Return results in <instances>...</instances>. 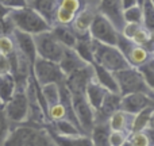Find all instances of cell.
<instances>
[{
  "instance_id": "cell-1",
  "label": "cell",
  "mask_w": 154,
  "mask_h": 146,
  "mask_svg": "<svg viewBox=\"0 0 154 146\" xmlns=\"http://www.w3.org/2000/svg\"><path fill=\"white\" fill-rule=\"evenodd\" d=\"M7 19L11 22V26L14 30H18L20 33L29 35L42 34V33H48L51 30V26L32 8L29 5L19 10H14L8 14Z\"/></svg>"
},
{
  "instance_id": "cell-2",
  "label": "cell",
  "mask_w": 154,
  "mask_h": 146,
  "mask_svg": "<svg viewBox=\"0 0 154 146\" xmlns=\"http://www.w3.org/2000/svg\"><path fill=\"white\" fill-rule=\"evenodd\" d=\"M91 51L93 57V64L99 65L111 73H116L119 70L130 68L125 56L115 46H107L91 41Z\"/></svg>"
},
{
  "instance_id": "cell-3",
  "label": "cell",
  "mask_w": 154,
  "mask_h": 146,
  "mask_svg": "<svg viewBox=\"0 0 154 146\" xmlns=\"http://www.w3.org/2000/svg\"><path fill=\"white\" fill-rule=\"evenodd\" d=\"M3 146H51L48 131L31 126H18L8 133Z\"/></svg>"
},
{
  "instance_id": "cell-4",
  "label": "cell",
  "mask_w": 154,
  "mask_h": 146,
  "mask_svg": "<svg viewBox=\"0 0 154 146\" xmlns=\"http://www.w3.org/2000/svg\"><path fill=\"white\" fill-rule=\"evenodd\" d=\"M115 81L118 84L120 96L131 95V93H146L153 96V89H150L146 85L145 80L135 68H127V69L119 70L114 73Z\"/></svg>"
},
{
  "instance_id": "cell-5",
  "label": "cell",
  "mask_w": 154,
  "mask_h": 146,
  "mask_svg": "<svg viewBox=\"0 0 154 146\" xmlns=\"http://www.w3.org/2000/svg\"><path fill=\"white\" fill-rule=\"evenodd\" d=\"M34 43L35 51H37V58L54 62V64H60V61H61L62 56L65 53V48L54 38L51 31L35 35Z\"/></svg>"
},
{
  "instance_id": "cell-6",
  "label": "cell",
  "mask_w": 154,
  "mask_h": 146,
  "mask_svg": "<svg viewBox=\"0 0 154 146\" xmlns=\"http://www.w3.org/2000/svg\"><path fill=\"white\" fill-rule=\"evenodd\" d=\"M88 35H89L91 41H93V42L116 48L119 33L103 15L95 14L92 23L89 26V30H88Z\"/></svg>"
},
{
  "instance_id": "cell-7",
  "label": "cell",
  "mask_w": 154,
  "mask_h": 146,
  "mask_svg": "<svg viewBox=\"0 0 154 146\" xmlns=\"http://www.w3.org/2000/svg\"><path fill=\"white\" fill-rule=\"evenodd\" d=\"M31 72H32V79L37 81V84L39 87L48 84H64L65 81V76L61 72L58 64L54 62H49L45 60L37 58L35 62L31 67Z\"/></svg>"
},
{
  "instance_id": "cell-8",
  "label": "cell",
  "mask_w": 154,
  "mask_h": 146,
  "mask_svg": "<svg viewBox=\"0 0 154 146\" xmlns=\"http://www.w3.org/2000/svg\"><path fill=\"white\" fill-rule=\"evenodd\" d=\"M70 103H72V110L75 114L76 122L79 125L80 130L85 134L89 135L92 129L96 125V114L88 101L85 100L84 95H72L70 93Z\"/></svg>"
},
{
  "instance_id": "cell-9",
  "label": "cell",
  "mask_w": 154,
  "mask_h": 146,
  "mask_svg": "<svg viewBox=\"0 0 154 146\" xmlns=\"http://www.w3.org/2000/svg\"><path fill=\"white\" fill-rule=\"evenodd\" d=\"M24 91L16 89L12 98L3 106V112L8 123L22 125L29 119V101Z\"/></svg>"
},
{
  "instance_id": "cell-10",
  "label": "cell",
  "mask_w": 154,
  "mask_h": 146,
  "mask_svg": "<svg viewBox=\"0 0 154 146\" xmlns=\"http://www.w3.org/2000/svg\"><path fill=\"white\" fill-rule=\"evenodd\" d=\"M149 107H153V96L146 95V93H131V95L120 96L119 111L130 116L139 114Z\"/></svg>"
},
{
  "instance_id": "cell-11",
  "label": "cell",
  "mask_w": 154,
  "mask_h": 146,
  "mask_svg": "<svg viewBox=\"0 0 154 146\" xmlns=\"http://www.w3.org/2000/svg\"><path fill=\"white\" fill-rule=\"evenodd\" d=\"M93 77L92 72V67L88 65V67L79 69L76 72H73L72 74L65 77L64 85L68 88L72 95H84V91L87 84L91 81V79Z\"/></svg>"
},
{
  "instance_id": "cell-12",
  "label": "cell",
  "mask_w": 154,
  "mask_h": 146,
  "mask_svg": "<svg viewBox=\"0 0 154 146\" xmlns=\"http://www.w3.org/2000/svg\"><path fill=\"white\" fill-rule=\"evenodd\" d=\"M14 34V45H15V49L18 53H20L27 61L31 64L35 62L37 60V51H35V43H34V37L29 34H24V33H20L18 30H12Z\"/></svg>"
},
{
  "instance_id": "cell-13",
  "label": "cell",
  "mask_w": 154,
  "mask_h": 146,
  "mask_svg": "<svg viewBox=\"0 0 154 146\" xmlns=\"http://www.w3.org/2000/svg\"><path fill=\"white\" fill-rule=\"evenodd\" d=\"M99 14L103 15L118 33L122 31L125 22L122 16V3L120 2H101L99 4Z\"/></svg>"
},
{
  "instance_id": "cell-14",
  "label": "cell",
  "mask_w": 154,
  "mask_h": 146,
  "mask_svg": "<svg viewBox=\"0 0 154 146\" xmlns=\"http://www.w3.org/2000/svg\"><path fill=\"white\" fill-rule=\"evenodd\" d=\"M120 108V95L115 93H106L101 107L96 112V123H107V120L118 112Z\"/></svg>"
},
{
  "instance_id": "cell-15",
  "label": "cell",
  "mask_w": 154,
  "mask_h": 146,
  "mask_svg": "<svg viewBox=\"0 0 154 146\" xmlns=\"http://www.w3.org/2000/svg\"><path fill=\"white\" fill-rule=\"evenodd\" d=\"M95 16V14L88 8H82L76 14L75 19H73V33L76 34L77 39H84V38H89L88 35V30L92 23V19Z\"/></svg>"
},
{
  "instance_id": "cell-16",
  "label": "cell",
  "mask_w": 154,
  "mask_h": 146,
  "mask_svg": "<svg viewBox=\"0 0 154 146\" xmlns=\"http://www.w3.org/2000/svg\"><path fill=\"white\" fill-rule=\"evenodd\" d=\"M91 67H92L93 79H95V81L97 82L106 92L119 95V89H118V84H116V81H115L114 73L103 69L101 67H99V65H96V64H92Z\"/></svg>"
},
{
  "instance_id": "cell-17",
  "label": "cell",
  "mask_w": 154,
  "mask_h": 146,
  "mask_svg": "<svg viewBox=\"0 0 154 146\" xmlns=\"http://www.w3.org/2000/svg\"><path fill=\"white\" fill-rule=\"evenodd\" d=\"M106 91L95 81V79H91V81L87 84L84 91V98L88 101V104L91 106V108L95 111V114L100 110L101 103L104 100V96H106Z\"/></svg>"
},
{
  "instance_id": "cell-18",
  "label": "cell",
  "mask_w": 154,
  "mask_h": 146,
  "mask_svg": "<svg viewBox=\"0 0 154 146\" xmlns=\"http://www.w3.org/2000/svg\"><path fill=\"white\" fill-rule=\"evenodd\" d=\"M58 67H60V69H61V72L64 73V76L66 77V76H69V74H72L73 72H76V70L88 67V65L77 56L75 50H72V49H65V53H64V56H62L61 61H60Z\"/></svg>"
},
{
  "instance_id": "cell-19",
  "label": "cell",
  "mask_w": 154,
  "mask_h": 146,
  "mask_svg": "<svg viewBox=\"0 0 154 146\" xmlns=\"http://www.w3.org/2000/svg\"><path fill=\"white\" fill-rule=\"evenodd\" d=\"M27 5L37 11L51 27H53V20L56 22V12L58 10L60 2H27Z\"/></svg>"
},
{
  "instance_id": "cell-20",
  "label": "cell",
  "mask_w": 154,
  "mask_h": 146,
  "mask_svg": "<svg viewBox=\"0 0 154 146\" xmlns=\"http://www.w3.org/2000/svg\"><path fill=\"white\" fill-rule=\"evenodd\" d=\"M50 31L54 35V38L65 49H72V50L75 49V46L77 43V37L72 29H69L68 26H60V24H57V26L51 27Z\"/></svg>"
},
{
  "instance_id": "cell-21",
  "label": "cell",
  "mask_w": 154,
  "mask_h": 146,
  "mask_svg": "<svg viewBox=\"0 0 154 146\" xmlns=\"http://www.w3.org/2000/svg\"><path fill=\"white\" fill-rule=\"evenodd\" d=\"M152 119H153V107L143 110L142 112L134 115L131 118V123H130V130L128 133L134 134V133H142L146 129L152 127Z\"/></svg>"
},
{
  "instance_id": "cell-22",
  "label": "cell",
  "mask_w": 154,
  "mask_h": 146,
  "mask_svg": "<svg viewBox=\"0 0 154 146\" xmlns=\"http://www.w3.org/2000/svg\"><path fill=\"white\" fill-rule=\"evenodd\" d=\"M49 134V138L54 142L57 146H92L89 135H75V137H62L56 134L54 131H50Z\"/></svg>"
},
{
  "instance_id": "cell-23",
  "label": "cell",
  "mask_w": 154,
  "mask_h": 146,
  "mask_svg": "<svg viewBox=\"0 0 154 146\" xmlns=\"http://www.w3.org/2000/svg\"><path fill=\"white\" fill-rule=\"evenodd\" d=\"M125 58L127 60L128 65L131 68H139L141 65H143L145 62H147L152 57H150V53L146 50V49L141 48V46L133 45L128 51L125 54Z\"/></svg>"
},
{
  "instance_id": "cell-24",
  "label": "cell",
  "mask_w": 154,
  "mask_h": 146,
  "mask_svg": "<svg viewBox=\"0 0 154 146\" xmlns=\"http://www.w3.org/2000/svg\"><path fill=\"white\" fill-rule=\"evenodd\" d=\"M131 118L133 116H130V115L125 114V112H122V111L115 112V114L107 120L109 131H123V133H128Z\"/></svg>"
},
{
  "instance_id": "cell-25",
  "label": "cell",
  "mask_w": 154,
  "mask_h": 146,
  "mask_svg": "<svg viewBox=\"0 0 154 146\" xmlns=\"http://www.w3.org/2000/svg\"><path fill=\"white\" fill-rule=\"evenodd\" d=\"M109 129L107 123H96L89 134L92 146H109L108 142Z\"/></svg>"
},
{
  "instance_id": "cell-26",
  "label": "cell",
  "mask_w": 154,
  "mask_h": 146,
  "mask_svg": "<svg viewBox=\"0 0 154 146\" xmlns=\"http://www.w3.org/2000/svg\"><path fill=\"white\" fill-rule=\"evenodd\" d=\"M16 91V82L11 74L0 77V104L4 106L8 100L14 96Z\"/></svg>"
},
{
  "instance_id": "cell-27",
  "label": "cell",
  "mask_w": 154,
  "mask_h": 146,
  "mask_svg": "<svg viewBox=\"0 0 154 146\" xmlns=\"http://www.w3.org/2000/svg\"><path fill=\"white\" fill-rule=\"evenodd\" d=\"M41 95H42L43 100L46 103V107L49 108L60 104V98H61V93H60V85L58 84H48L43 85V87H39Z\"/></svg>"
},
{
  "instance_id": "cell-28",
  "label": "cell",
  "mask_w": 154,
  "mask_h": 146,
  "mask_svg": "<svg viewBox=\"0 0 154 146\" xmlns=\"http://www.w3.org/2000/svg\"><path fill=\"white\" fill-rule=\"evenodd\" d=\"M54 133L58 134V135H62V137H75V135H81V134H84L75 123L69 122V120H66V119L54 122Z\"/></svg>"
},
{
  "instance_id": "cell-29",
  "label": "cell",
  "mask_w": 154,
  "mask_h": 146,
  "mask_svg": "<svg viewBox=\"0 0 154 146\" xmlns=\"http://www.w3.org/2000/svg\"><path fill=\"white\" fill-rule=\"evenodd\" d=\"M122 16L125 24H142V8L139 2L127 10H122Z\"/></svg>"
},
{
  "instance_id": "cell-30",
  "label": "cell",
  "mask_w": 154,
  "mask_h": 146,
  "mask_svg": "<svg viewBox=\"0 0 154 146\" xmlns=\"http://www.w3.org/2000/svg\"><path fill=\"white\" fill-rule=\"evenodd\" d=\"M142 8V26L152 33L154 29V7L153 2L139 3Z\"/></svg>"
},
{
  "instance_id": "cell-31",
  "label": "cell",
  "mask_w": 154,
  "mask_h": 146,
  "mask_svg": "<svg viewBox=\"0 0 154 146\" xmlns=\"http://www.w3.org/2000/svg\"><path fill=\"white\" fill-rule=\"evenodd\" d=\"M142 76V79L145 80L146 85L153 89L154 88V68H153V58H150L147 62H145L143 65H141L139 68H135Z\"/></svg>"
},
{
  "instance_id": "cell-32",
  "label": "cell",
  "mask_w": 154,
  "mask_h": 146,
  "mask_svg": "<svg viewBox=\"0 0 154 146\" xmlns=\"http://www.w3.org/2000/svg\"><path fill=\"white\" fill-rule=\"evenodd\" d=\"M150 135H152V134H147L146 131L128 134L127 141L130 142L131 146H153L152 145V137Z\"/></svg>"
},
{
  "instance_id": "cell-33",
  "label": "cell",
  "mask_w": 154,
  "mask_h": 146,
  "mask_svg": "<svg viewBox=\"0 0 154 146\" xmlns=\"http://www.w3.org/2000/svg\"><path fill=\"white\" fill-rule=\"evenodd\" d=\"M14 51H15L14 41L11 39L8 35H2V37H0V54L8 57L10 54H12Z\"/></svg>"
},
{
  "instance_id": "cell-34",
  "label": "cell",
  "mask_w": 154,
  "mask_h": 146,
  "mask_svg": "<svg viewBox=\"0 0 154 146\" xmlns=\"http://www.w3.org/2000/svg\"><path fill=\"white\" fill-rule=\"evenodd\" d=\"M128 133H123V131H109L108 142L109 146H122L127 141Z\"/></svg>"
},
{
  "instance_id": "cell-35",
  "label": "cell",
  "mask_w": 154,
  "mask_h": 146,
  "mask_svg": "<svg viewBox=\"0 0 154 146\" xmlns=\"http://www.w3.org/2000/svg\"><path fill=\"white\" fill-rule=\"evenodd\" d=\"M8 120L5 119V115L3 112V106L0 104V146H3L5 138L8 135Z\"/></svg>"
},
{
  "instance_id": "cell-36",
  "label": "cell",
  "mask_w": 154,
  "mask_h": 146,
  "mask_svg": "<svg viewBox=\"0 0 154 146\" xmlns=\"http://www.w3.org/2000/svg\"><path fill=\"white\" fill-rule=\"evenodd\" d=\"M5 74H11V64L8 57L0 54V77Z\"/></svg>"
},
{
  "instance_id": "cell-37",
  "label": "cell",
  "mask_w": 154,
  "mask_h": 146,
  "mask_svg": "<svg viewBox=\"0 0 154 146\" xmlns=\"http://www.w3.org/2000/svg\"><path fill=\"white\" fill-rule=\"evenodd\" d=\"M10 12H11V11L8 10V8H5L4 5L2 4V2H0V20H2V19H5V18H7Z\"/></svg>"
}]
</instances>
